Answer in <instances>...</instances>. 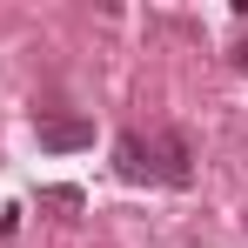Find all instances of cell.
Returning <instances> with one entry per match:
<instances>
[{
	"label": "cell",
	"mask_w": 248,
	"mask_h": 248,
	"mask_svg": "<svg viewBox=\"0 0 248 248\" xmlns=\"http://www.w3.org/2000/svg\"><path fill=\"white\" fill-rule=\"evenodd\" d=\"M34 134H41V148H47V155H74V148H94V121H87V114H47Z\"/></svg>",
	"instance_id": "obj_1"
},
{
	"label": "cell",
	"mask_w": 248,
	"mask_h": 248,
	"mask_svg": "<svg viewBox=\"0 0 248 248\" xmlns=\"http://www.w3.org/2000/svg\"><path fill=\"white\" fill-rule=\"evenodd\" d=\"M155 181H168V188H188V181H195L181 134H155Z\"/></svg>",
	"instance_id": "obj_2"
},
{
	"label": "cell",
	"mask_w": 248,
	"mask_h": 248,
	"mask_svg": "<svg viewBox=\"0 0 248 248\" xmlns=\"http://www.w3.org/2000/svg\"><path fill=\"white\" fill-rule=\"evenodd\" d=\"M114 174H121V181H155V141L121 134V141H114Z\"/></svg>",
	"instance_id": "obj_3"
},
{
	"label": "cell",
	"mask_w": 248,
	"mask_h": 248,
	"mask_svg": "<svg viewBox=\"0 0 248 248\" xmlns=\"http://www.w3.org/2000/svg\"><path fill=\"white\" fill-rule=\"evenodd\" d=\"M235 74H248V41H242V47H235Z\"/></svg>",
	"instance_id": "obj_4"
}]
</instances>
